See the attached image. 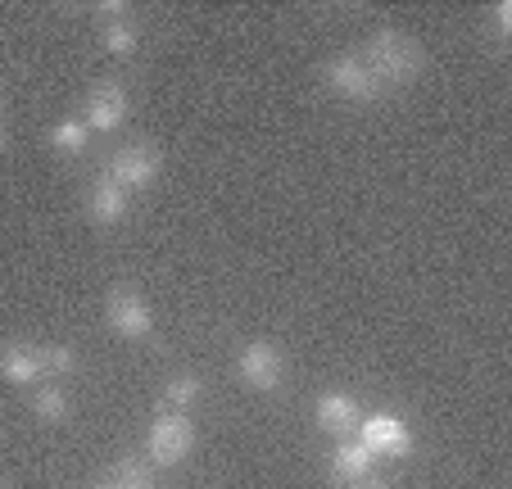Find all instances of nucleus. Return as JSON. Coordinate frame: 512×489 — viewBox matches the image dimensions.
Returning <instances> with one entry per match:
<instances>
[{
  "instance_id": "1",
  "label": "nucleus",
  "mask_w": 512,
  "mask_h": 489,
  "mask_svg": "<svg viewBox=\"0 0 512 489\" xmlns=\"http://www.w3.org/2000/svg\"><path fill=\"white\" fill-rule=\"evenodd\" d=\"M363 64L377 73L381 87H413L417 77H422L426 68V50L417 46L408 32L399 28H377L368 37V46H363Z\"/></svg>"
},
{
  "instance_id": "2",
  "label": "nucleus",
  "mask_w": 512,
  "mask_h": 489,
  "mask_svg": "<svg viewBox=\"0 0 512 489\" xmlns=\"http://www.w3.org/2000/svg\"><path fill=\"white\" fill-rule=\"evenodd\" d=\"M159 173H164V154H159V145H150V141H127V145H118V150L109 154V168H105L109 182L123 186L127 195H132V191H145V186H155Z\"/></svg>"
},
{
  "instance_id": "3",
  "label": "nucleus",
  "mask_w": 512,
  "mask_h": 489,
  "mask_svg": "<svg viewBox=\"0 0 512 489\" xmlns=\"http://www.w3.org/2000/svg\"><path fill=\"white\" fill-rule=\"evenodd\" d=\"M145 453H150V462L155 467H177V462H186L195 453V426L186 413H159L155 422H150V431H145Z\"/></svg>"
},
{
  "instance_id": "4",
  "label": "nucleus",
  "mask_w": 512,
  "mask_h": 489,
  "mask_svg": "<svg viewBox=\"0 0 512 489\" xmlns=\"http://www.w3.org/2000/svg\"><path fill=\"white\" fill-rule=\"evenodd\" d=\"M105 322L123 340H150L155 336V308L136 286H114L105 295Z\"/></svg>"
},
{
  "instance_id": "5",
  "label": "nucleus",
  "mask_w": 512,
  "mask_h": 489,
  "mask_svg": "<svg viewBox=\"0 0 512 489\" xmlns=\"http://www.w3.org/2000/svg\"><path fill=\"white\" fill-rule=\"evenodd\" d=\"M322 77H327L331 96L349 100V105H377V100L386 96V87H381L377 73L363 64V55H336L322 68Z\"/></svg>"
},
{
  "instance_id": "6",
  "label": "nucleus",
  "mask_w": 512,
  "mask_h": 489,
  "mask_svg": "<svg viewBox=\"0 0 512 489\" xmlns=\"http://www.w3.org/2000/svg\"><path fill=\"white\" fill-rule=\"evenodd\" d=\"M358 444L377 458H408L413 453V431L399 413H363L358 422Z\"/></svg>"
},
{
  "instance_id": "7",
  "label": "nucleus",
  "mask_w": 512,
  "mask_h": 489,
  "mask_svg": "<svg viewBox=\"0 0 512 489\" xmlns=\"http://www.w3.org/2000/svg\"><path fill=\"white\" fill-rule=\"evenodd\" d=\"M236 376H241L250 390L272 394L281 385V376H286V358H281V349L272 345V340H250V345L236 354Z\"/></svg>"
},
{
  "instance_id": "8",
  "label": "nucleus",
  "mask_w": 512,
  "mask_h": 489,
  "mask_svg": "<svg viewBox=\"0 0 512 489\" xmlns=\"http://www.w3.org/2000/svg\"><path fill=\"white\" fill-rule=\"evenodd\" d=\"M313 422H318L322 435H336V440H349L363 422V408L349 390H322L318 403H313Z\"/></svg>"
},
{
  "instance_id": "9",
  "label": "nucleus",
  "mask_w": 512,
  "mask_h": 489,
  "mask_svg": "<svg viewBox=\"0 0 512 489\" xmlns=\"http://www.w3.org/2000/svg\"><path fill=\"white\" fill-rule=\"evenodd\" d=\"M127 114H132V105H127V91L118 87V82H96V87L87 91V114H82V123H87L91 132H118V127L127 123Z\"/></svg>"
},
{
  "instance_id": "10",
  "label": "nucleus",
  "mask_w": 512,
  "mask_h": 489,
  "mask_svg": "<svg viewBox=\"0 0 512 489\" xmlns=\"http://www.w3.org/2000/svg\"><path fill=\"white\" fill-rule=\"evenodd\" d=\"M127 213H132V195L123 186H114L109 177H96L87 191V218L96 227H118V222H127Z\"/></svg>"
},
{
  "instance_id": "11",
  "label": "nucleus",
  "mask_w": 512,
  "mask_h": 489,
  "mask_svg": "<svg viewBox=\"0 0 512 489\" xmlns=\"http://www.w3.org/2000/svg\"><path fill=\"white\" fill-rule=\"evenodd\" d=\"M377 453H368L358 440H345L336 444V453H331V476L345 480V485H354V480H368L372 471H377Z\"/></svg>"
},
{
  "instance_id": "12",
  "label": "nucleus",
  "mask_w": 512,
  "mask_h": 489,
  "mask_svg": "<svg viewBox=\"0 0 512 489\" xmlns=\"http://www.w3.org/2000/svg\"><path fill=\"white\" fill-rule=\"evenodd\" d=\"M0 376L10 385H32L41 376V358H37V345L28 340H14V345L0 349Z\"/></svg>"
},
{
  "instance_id": "13",
  "label": "nucleus",
  "mask_w": 512,
  "mask_h": 489,
  "mask_svg": "<svg viewBox=\"0 0 512 489\" xmlns=\"http://www.w3.org/2000/svg\"><path fill=\"white\" fill-rule=\"evenodd\" d=\"M159 399H164L168 413H186V417H191L195 403L204 399V381L195 372H177V376H168V381H164V394H159Z\"/></svg>"
},
{
  "instance_id": "14",
  "label": "nucleus",
  "mask_w": 512,
  "mask_h": 489,
  "mask_svg": "<svg viewBox=\"0 0 512 489\" xmlns=\"http://www.w3.org/2000/svg\"><path fill=\"white\" fill-rule=\"evenodd\" d=\"M87 145H91V127L82 123V118H59V123L50 127V150L55 154L78 159V154H87Z\"/></svg>"
},
{
  "instance_id": "15",
  "label": "nucleus",
  "mask_w": 512,
  "mask_h": 489,
  "mask_svg": "<svg viewBox=\"0 0 512 489\" xmlns=\"http://www.w3.org/2000/svg\"><path fill=\"white\" fill-rule=\"evenodd\" d=\"M114 489H159L155 462L150 458H123L114 467Z\"/></svg>"
},
{
  "instance_id": "16",
  "label": "nucleus",
  "mask_w": 512,
  "mask_h": 489,
  "mask_svg": "<svg viewBox=\"0 0 512 489\" xmlns=\"http://www.w3.org/2000/svg\"><path fill=\"white\" fill-rule=\"evenodd\" d=\"M100 46L114 59H127L136 50V28L132 19H100Z\"/></svg>"
},
{
  "instance_id": "17",
  "label": "nucleus",
  "mask_w": 512,
  "mask_h": 489,
  "mask_svg": "<svg viewBox=\"0 0 512 489\" xmlns=\"http://www.w3.org/2000/svg\"><path fill=\"white\" fill-rule=\"evenodd\" d=\"M37 358H41V376H55V381L78 372V349L73 345H37Z\"/></svg>"
},
{
  "instance_id": "18",
  "label": "nucleus",
  "mask_w": 512,
  "mask_h": 489,
  "mask_svg": "<svg viewBox=\"0 0 512 489\" xmlns=\"http://www.w3.org/2000/svg\"><path fill=\"white\" fill-rule=\"evenodd\" d=\"M32 413L41 417V422H64L68 417V394L59 390V385H41V390H32Z\"/></svg>"
},
{
  "instance_id": "19",
  "label": "nucleus",
  "mask_w": 512,
  "mask_h": 489,
  "mask_svg": "<svg viewBox=\"0 0 512 489\" xmlns=\"http://www.w3.org/2000/svg\"><path fill=\"white\" fill-rule=\"evenodd\" d=\"M494 32H499V41L512 37V5H508V0H499V5H494Z\"/></svg>"
},
{
  "instance_id": "20",
  "label": "nucleus",
  "mask_w": 512,
  "mask_h": 489,
  "mask_svg": "<svg viewBox=\"0 0 512 489\" xmlns=\"http://www.w3.org/2000/svg\"><path fill=\"white\" fill-rule=\"evenodd\" d=\"M96 14H100V19H127V5H123V0H100Z\"/></svg>"
},
{
  "instance_id": "21",
  "label": "nucleus",
  "mask_w": 512,
  "mask_h": 489,
  "mask_svg": "<svg viewBox=\"0 0 512 489\" xmlns=\"http://www.w3.org/2000/svg\"><path fill=\"white\" fill-rule=\"evenodd\" d=\"M349 489H390V485H386V480H372V476H368V480H354Z\"/></svg>"
},
{
  "instance_id": "22",
  "label": "nucleus",
  "mask_w": 512,
  "mask_h": 489,
  "mask_svg": "<svg viewBox=\"0 0 512 489\" xmlns=\"http://www.w3.org/2000/svg\"><path fill=\"white\" fill-rule=\"evenodd\" d=\"M0 150H5V132H0Z\"/></svg>"
},
{
  "instance_id": "23",
  "label": "nucleus",
  "mask_w": 512,
  "mask_h": 489,
  "mask_svg": "<svg viewBox=\"0 0 512 489\" xmlns=\"http://www.w3.org/2000/svg\"><path fill=\"white\" fill-rule=\"evenodd\" d=\"M96 489H114V485H96Z\"/></svg>"
}]
</instances>
